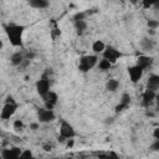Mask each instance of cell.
Wrapping results in <instances>:
<instances>
[{"instance_id": "1", "label": "cell", "mask_w": 159, "mask_h": 159, "mask_svg": "<svg viewBox=\"0 0 159 159\" xmlns=\"http://www.w3.org/2000/svg\"><path fill=\"white\" fill-rule=\"evenodd\" d=\"M4 30L6 32V36L10 44L14 47L23 46V34L25 31V26L18 25V24H8V25H4Z\"/></svg>"}, {"instance_id": "2", "label": "cell", "mask_w": 159, "mask_h": 159, "mask_svg": "<svg viewBox=\"0 0 159 159\" xmlns=\"http://www.w3.org/2000/svg\"><path fill=\"white\" fill-rule=\"evenodd\" d=\"M98 63V57L97 55H85L80 57L78 62V70L81 72H88L91 71L95 66Z\"/></svg>"}, {"instance_id": "3", "label": "cell", "mask_w": 159, "mask_h": 159, "mask_svg": "<svg viewBox=\"0 0 159 159\" xmlns=\"http://www.w3.org/2000/svg\"><path fill=\"white\" fill-rule=\"evenodd\" d=\"M102 56H103V58L105 60H107L110 63H116L117 61H118V58H121L122 56H123V54L119 51V50H117L116 47H113V46H106V49H105V51L102 52Z\"/></svg>"}, {"instance_id": "4", "label": "cell", "mask_w": 159, "mask_h": 159, "mask_svg": "<svg viewBox=\"0 0 159 159\" xmlns=\"http://www.w3.org/2000/svg\"><path fill=\"white\" fill-rule=\"evenodd\" d=\"M62 138H65L66 140L67 139H72L76 137V131L75 128L66 121H61V124H60V134Z\"/></svg>"}, {"instance_id": "5", "label": "cell", "mask_w": 159, "mask_h": 159, "mask_svg": "<svg viewBox=\"0 0 159 159\" xmlns=\"http://www.w3.org/2000/svg\"><path fill=\"white\" fill-rule=\"evenodd\" d=\"M50 80L46 77V76H44V77H41L40 80H37V82H36V91H37V93H39V96L40 97H45L51 90H50Z\"/></svg>"}, {"instance_id": "6", "label": "cell", "mask_w": 159, "mask_h": 159, "mask_svg": "<svg viewBox=\"0 0 159 159\" xmlns=\"http://www.w3.org/2000/svg\"><path fill=\"white\" fill-rule=\"evenodd\" d=\"M37 118H39V123H51L52 121L56 119V114L54 110L40 108L37 112Z\"/></svg>"}, {"instance_id": "7", "label": "cell", "mask_w": 159, "mask_h": 159, "mask_svg": "<svg viewBox=\"0 0 159 159\" xmlns=\"http://www.w3.org/2000/svg\"><path fill=\"white\" fill-rule=\"evenodd\" d=\"M18 110V105L16 103H5L3 110H2V113H0V118L6 121V119H10L15 112Z\"/></svg>"}, {"instance_id": "8", "label": "cell", "mask_w": 159, "mask_h": 159, "mask_svg": "<svg viewBox=\"0 0 159 159\" xmlns=\"http://www.w3.org/2000/svg\"><path fill=\"white\" fill-rule=\"evenodd\" d=\"M42 100H44V103H45V108L46 110H54L55 106L58 102V95L56 92H54V91H50Z\"/></svg>"}, {"instance_id": "9", "label": "cell", "mask_w": 159, "mask_h": 159, "mask_svg": "<svg viewBox=\"0 0 159 159\" xmlns=\"http://www.w3.org/2000/svg\"><path fill=\"white\" fill-rule=\"evenodd\" d=\"M143 70L142 68H139L137 65H134V66H131V67H128V75H129V80L133 82V84H137V82H139L140 80H142V77H143Z\"/></svg>"}, {"instance_id": "10", "label": "cell", "mask_w": 159, "mask_h": 159, "mask_svg": "<svg viewBox=\"0 0 159 159\" xmlns=\"http://www.w3.org/2000/svg\"><path fill=\"white\" fill-rule=\"evenodd\" d=\"M21 149L18 148V147H14V148H9V149H3L2 150V158L3 159H18L19 155L21 154Z\"/></svg>"}, {"instance_id": "11", "label": "cell", "mask_w": 159, "mask_h": 159, "mask_svg": "<svg viewBox=\"0 0 159 159\" xmlns=\"http://www.w3.org/2000/svg\"><path fill=\"white\" fill-rule=\"evenodd\" d=\"M153 57H150V56H147V55H140L139 57H138V60H137V66L139 67V68H142L143 71H145V70H148L149 67H152V65H153Z\"/></svg>"}, {"instance_id": "12", "label": "cell", "mask_w": 159, "mask_h": 159, "mask_svg": "<svg viewBox=\"0 0 159 159\" xmlns=\"http://www.w3.org/2000/svg\"><path fill=\"white\" fill-rule=\"evenodd\" d=\"M155 98H157V92L150 91V90H145L144 93H143V98H142V106L143 107H149Z\"/></svg>"}, {"instance_id": "13", "label": "cell", "mask_w": 159, "mask_h": 159, "mask_svg": "<svg viewBox=\"0 0 159 159\" xmlns=\"http://www.w3.org/2000/svg\"><path fill=\"white\" fill-rule=\"evenodd\" d=\"M159 88V76L153 73L148 77V81H147V90H150V91H154L157 92Z\"/></svg>"}, {"instance_id": "14", "label": "cell", "mask_w": 159, "mask_h": 159, "mask_svg": "<svg viewBox=\"0 0 159 159\" xmlns=\"http://www.w3.org/2000/svg\"><path fill=\"white\" fill-rule=\"evenodd\" d=\"M29 5H30L31 8H34V9H40V10H42V9L49 8V6H50V3L47 2V0H30Z\"/></svg>"}, {"instance_id": "15", "label": "cell", "mask_w": 159, "mask_h": 159, "mask_svg": "<svg viewBox=\"0 0 159 159\" xmlns=\"http://www.w3.org/2000/svg\"><path fill=\"white\" fill-rule=\"evenodd\" d=\"M23 61H24V54L20 51H16L10 56V63L13 66H20Z\"/></svg>"}, {"instance_id": "16", "label": "cell", "mask_w": 159, "mask_h": 159, "mask_svg": "<svg viewBox=\"0 0 159 159\" xmlns=\"http://www.w3.org/2000/svg\"><path fill=\"white\" fill-rule=\"evenodd\" d=\"M155 46V42L150 39V37H143L140 40V47L144 50V51H150L153 50Z\"/></svg>"}, {"instance_id": "17", "label": "cell", "mask_w": 159, "mask_h": 159, "mask_svg": "<svg viewBox=\"0 0 159 159\" xmlns=\"http://www.w3.org/2000/svg\"><path fill=\"white\" fill-rule=\"evenodd\" d=\"M119 87V81L116 78H110L106 84V91L108 92H116Z\"/></svg>"}, {"instance_id": "18", "label": "cell", "mask_w": 159, "mask_h": 159, "mask_svg": "<svg viewBox=\"0 0 159 159\" xmlns=\"http://www.w3.org/2000/svg\"><path fill=\"white\" fill-rule=\"evenodd\" d=\"M106 44L102 41V40H96L93 44H92V51L95 52V55H98V54H102L106 49Z\"/></svg>"}, {"instance_id": "19", "label": "cell", "mask_w": 159, "mask_h": 159, "mask_svg": "<svg viewBox=\"0 0 159 159\" xmlns=\"http://www.w3.org/2000/svg\"><path fill=\"white\" fill-rule=\"evenodd\" d=\"M73 25H75V29L77 31L78 35H82L85 32V30L87 29V23L86 20H80V21H73Z\"/></svg>"}, {"instance_id": "20", "label": "cell", "mask_w": 159, "mask_h": 159, "mask_svg": "<svg viewBox=\"0 0 159 159\" xmlns=\"http://www.w3.org/2000/svg\"><path fill=\"white\" fill-rule=\"evenodd\" d=\"M97 66H98V68H100L101 71H108V70H111V67H112V63H110L107 60L102 58V60H98V63H97Z\"/></svg>"}, {"instance_id": "21", "label": "cell", "mask_w": 159, "mask_h": 159, "mask_svg": "<svg viewBox=\"0 0 159 159\" xmlns=\"http://www.w3.org/2000/svg\"><path fill=\"white\" fill-rule=\"evenodd\" d=\"M131 101H132V98H131V95L129 93H123L122 95V97H121V101H119V103L121 105H123L124 107H129V105H131Z\"/></svg>"}, {"instance_id": "22", "label": "cell", "mask_w": 159, "mask_h": 159, "mask_svg": "<svg viewBox=\"0 0 159 159\" xmlns=\"http://www.w3.org/2000/svg\"><path fill=\"white\" fill-rule=\"evenodd\" d=\"M18 159H35V158H34V154L30 149H25L21 152V154L19 155Z\"/></svg>"}, {"instance_id": "23", "label": "cell", "mask_w": 159, "mask_h": 159, "mask_svg": "<svg viewBox=\"0 0 159 159\" xmlns=\"http://www.w3.org/2000/svg\"><path fill=\"white\" fill-rule=\"evenodd\" d=\"M147 25H148V28H149L150 30H157V29L159 28V21H158V20H153V19H150V20H148Z\"/></svg>"}, {"instance_id": "24", "label": "cell", "mask_w": 159, "mask_h": 159, "mask_svg": "<svg viewBox=\"0 0 159 159\" xmlns=\"http://www.w3.org/2000/svg\"><path fill=\"white\" fill-rule=\"evenodd\" d=\"M13 127H14V129L18 131V132H19V131H23V129H24V122H23L21 119H15Z\"/></svg>"}, {"instance_id": "25", "label": "cell", "mask_w": 159, "mask_h": 159, "mask_svg": "<svg viewBox=\"0 0 159 159\" xmlns=\"http://www.w3.org/2000/svg\"><path fill=\"white\" fill-rule=\"evenodd\" d=\"M86 13L85 11H80V13H77V14H75L73 15V21H80V20H86Z\"/></svg>"}, {"instance_id": "26", "label": "cell", "mask_w": 159, "mask_h": 159, "mask_svg": "<svg viewBox=\"0 0 159 159\" xmlns=\"http://www.w3.org/2000/svg\"><path fill=\"white\" fill-rule=\"evenodd\" d=\"M150 149H152V152H158V149H159V139L154 140V143L150 145Z\"/></svg>"}, {"instance_id": "27", "label": "cell", "mask_w": 159, "mask_h": 159, "mask_svg": "<svg viewBox=\"0 0 159 159\" xmlns=\"http://www.w3.org/2000/svg\"><path fill=\"white\" fill-rule=\"evenodd\" d=\"M107 159H119V157H118L117 153L110 152V153H107Z\"/></svg>"}, {"instance_id": "28", "label": "cell", "mask_w": 159, "mask_h": 159, "mask_svg": "<svg viewBox=\"0 0 159 159\" xmlns=\"http://www.w3.org/2000/svg\"><path fill=\"white\" fill-rule=\"evenodd\" d=\"M73 145H75V139H73V138L66 140V148H67V149H71Z\"/></svg>"}, {"instance_id": "29", "label": "cell", "mask_w": 159, "mask_h": 159, "mask_svg": "<svg viewBox=\"0 0 159 159\" xmlns=\"http://www.w3.org/2000/svg\"><path fill=\"white\" fill-rule=\"evenodd\" d=\"M39 128H40V123H39V122H34V123H31V124H30V129H31V131H34V132H35V131H37Z\"/></svg>"}, {"instance_id": "30", "label": "cell", "mask_w": 159, "mask_h": 159, "mask_svg": "<svg viewBox=\"0 0 159 159\" xmlns=\"http://www.w3.org/2000/svg\"><path fill=\"white\" fill-rule=\"evenodd\" d=\"M51 35H52V39H56L58 35H61V31L58 29H54L52 32H51Z\"/></svg>"}, {"instance_id": "31", "label": "cell", "mask_w": 159, "mask_h": 159, "mask_svg": "<svg viewBox=\"0 0 159 159\" xmlns=\"http://www.w3.org/2000/svg\"><path fill=\"white\" fill-rule=\"evenodd\" d=\"M42 149H44L45 152H51V149H52V145H51L50 143H47V144H44V145H42Z\"/></svg>"}, {"instance_id": "32", "label": "cell", "mask_w": 159, "mask_h": 159, "mask_svg": "<svg viewBox=\"0 0 159 159\" xmlns=\"http://www.w3.org/2000/svg\"><path fill=\"white\" fill-rule=\"evenodd\" d=\"M5 103H16V102H15V100H14L13 96H8L6 100H5Z\"/></svg>"}, {"instance_id": "33", "label": "cell", "mask_w": 159, "mask_h": 159, "mask_svg": "<svg viewBox=\"0 0 159 159\" xmlns=\"http://www.w3.org/2000/svg\"><path fill=\"white\" fill-rule=\"evenodd\" d=\"M153 135H154V138H155V139H159V128H158V127H157V128H154Z\"/></svg>"}, {"instance_id": "34", "label": "cell", "mask_w": 159, "mask_h": 159, "mask_svg": "<svg viewBox=\"0 0 159 159\" xmlns=\"http://www.w3.org/2000/svg\"><path fill=\"white\" fill-rule=\"evenodd\" d=\"M57 140H58L60 143H65V142H66V139H65V138H62L61 135H58V137H57Z\"/></svg>"}, {"instance_id": "35", "label": "cell", "mask_w": 159, "mask_h": 159, "mask_svg": "<svg viewBox=\"0 0 159 159\" xmlns=\"http://www.w3.org/2000/svg\"><path fill=\"white\" fill-rule=\"evenodd\" d=\"M143 6H144L145 9H149V8L152 6V4H150V3H143Z\"/></svg>"}, {"instance_id": "36", "label": "cell", "mask_w": 159, "mask_h": 159, "mask_svg": "<svg viewBox=\"0 0 159 159\" xmlns=\"http://www.w3.org/2000/svg\"><path fill=\"white\" fill-rule=\"evenodd\" d=\"M148 34H149V35H155V30H150V29H149V30H148Z\"/></svg>"}, {"instance_id": "37", "label": "cell", "mask_w": 159, "mask_h": 159, "mask_svg": "<svg viewBox=\"0 0 159 159\" xmlns=\"http://www.w3.org/2000/svg\"><path fill=\"white\" fill-rule=\"evenodd\" d=\"M3 46H4V44H3V41H2V40H0V50L3 49Z\"/></svg>"}, {"instance_id": "38", "label": "cell", "mask_w": 159, "mask_h": 159, "mask_svg": "<svg viewBox=\"0 0 159 159\" xmlns=\"http://www.w3.org/2000/svg\"><path fill=\"white\" fill-rule=\"evenodd\" d=\"M66 159H72V158H68V157H67V158H66Z\"/></svg>"}, {"instance_id": "39", "label": "cell", "mask_w": 159, "mask_h": 159, "mask_svg": "<svg viewBox=\"0 0 159 159\" xmlns=\"http://www.w3.org/2000/svg\"><path fill=\"white\" fill-rule=\"evenodd\" d=\"M0 159H3V158H2V154H0Z\"/></svg>"}]
</instances>
